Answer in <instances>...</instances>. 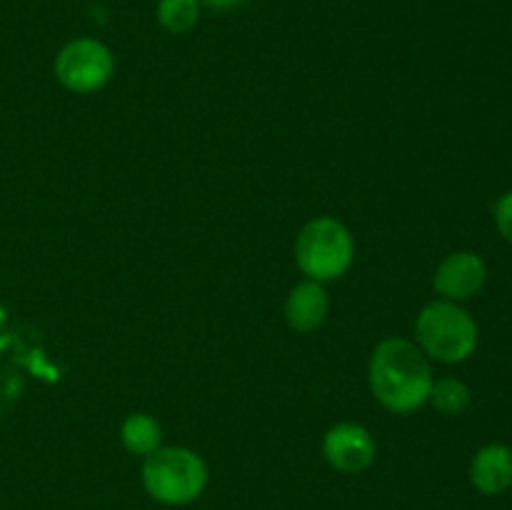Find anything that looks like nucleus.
Listing matches in <instances>:
<instances>
[{
	"label": "nucleus",
	"mask_w": 512,
	"mask_h": 510,
	"mask_svg": "<svg viewBox=\"0 0 512 510\" xmlns=\"http://www.w3.org/2000/svg\"><path fill=\"white\" fill-rule=\"evenodd\" d=\"M370 388L395 413H410L430 398L433 373L425 355L403 338H388L370 358Z\"/></svg>",
	"instance_id": "obj_1"
},
{
	"label": "nucleus",
	"mask_w": 512,
	"mask_h": 510,
	"mask_svg": "<svg viewBox=\"0 0 512 510\" xmlns=\"http://www.w3.org/2000/svg\"><path fill=\"white\" fill-rule=\"evenodd\" d=\"M415 333L425 353L440 363H460L478 345L475 320L450 300H438L423 308L415 323Z\"/></svg>",
	"instance_id": "obj_2"
},
{
	"label": "nucleus",
	"mask_w": 512,
	"mask_h": 510,
	"mask_svg": "<svg viewBox=\"0 0 512 510\" xmlns=\"http://www.w3.org/2000/svg\"><path fill=\"white\" fill-rule=\"evenodd\" d=\"M208 480L205 463L185 448H158L143 465V483L160 503L183 505L198 498Z\"/></svg>",
	"instance_id": "obj_3"
},
{
	"label": "nucleus",
	"mask_w": 512,
	"mask_h": 510,
	"mask_svg": "<svg viewBox=\"0 0 512 510\" xmlns=\"http://www.w3.org/2000/svg\"><path fill=\"white\" fill-rule=\"evenodd\" d=\"M295 258L313 280L340 278L353 263V238L338 220L315 218L300 230Z\"/></svg>",
	"instance_id": "obj_4"
},
{
	"label": "nucleus",
	"mask_w": 512,
	"mask_h": 510,
	"mask_svg": "<svg viewBox=\"0 0 512 510\" xmlns=\"http://www.w3.org/2000/svg\"><path fill=\"white\" fill-rule=\"evenodd\" d=\"M55 75L73 93H93L113 75V55L100 40L78 38L58 53Z\"/></svg>",
	"instance_id": "obj_5"
},
{
	"label": "nucleus",
	"mask_w": 512,
	"mask_h": 510,
	"mask_svg": "<svg viewBox=\"0 0 512 510\" xmlns=\"http://www.w3.org/2000/svg\"><path fill=\"white\" fill-rule=\"evenodd\" d=\"M323 450L333 468L343 470V473H358L373 463L375 440L363 425L340 423L328 430Z\"/></svg>",
	"instance_id": "obj_6"
},
{
	"label": "nucleus",
	"mask_w": 512,
	"mask_h": 510,
	"mask_svg": "<svg viewBox=\"0 0 512 510\" xmlns=\"http://www.w3.org/2000/svg\"><path fill=\"white\" fill-rule=\"evenodd\" d=\"M435 290L448 300L473 298L485 283V263L475 253H455L435 270Z\"/></svg>",
	"instance_id": "obj_7"
},
{
	"label": "nucleus",
	"mask_w": 512,
	"mask_h": 510,
	"mask_svg": "<svg viewBox=\"0 0 512 510\" xmlns=\"http://www.w3.org/2000/svg\"><path fill=\"white\" fill-rule=\"evenodd\" d=\"M470 480L485 495H498L512 485V450L508 445H485L475 453Z\"/></svg>",
	"instance_id": "obj_8"
},
{
	"label": "nucleus",
	"mask_w": 512,
	"mask_h": 510,
	"mask_svg": "<svg viewBox=\"0 0 512 510\" xmlns=\"http://www.w3.org/2000/svg\"><path fill=\"white\" fill-rule=\"evenodd\" d=\"M285 315L288 323L300 333L318 328L328 315V293L318 280H305V283L295 285L290 293L288 305H285Z\"/></svg>",
	"instance_id": "obj_9"
},
{
	"label": "nucleus",
	"mask_w": 512,
	"mask_h": 510,
	"mask_svg": "<svg viewBox=\"0 0 512 510\" xmlns=\"http://www.w3.org/2000/svg\"><path fill=\"white\" fill-rule=\"evenodd\" d=\"M120 435H123L125 448L135 455H150L160 445V425L155 423V418L145 413L130 415L123 423Z\"/></svg>",
	"instance_id": "obj_10"
},
{
	"label": "nucleus",
	"mask_w": 512,
	"mask_h": 510,
	"mask_svg": "<svg viewBox=\"0 0 512 510\" xmlns=\"http://www.w3.org/2000/svg\"><path fill=\"white\" fill-rule=\"evenodd\" d=\"M158 23L170 33H188L200 18L198 0H158Z\"/></svg>",
	"instance_id": "obj_11"
},
{
	"label": "nucleus",
	"mask_w": 512,
	"mask_h": 510,
	"mask_svg": "<svg viewBox=\"0 0 512 510\" xmlns=\"http://www.w3.org/2000/svg\"><path fill=\"white\" fill-rule=\"evenodd\" d=\"M430 400L443 415H460L470 405V388L458 378H443L430 388Z\"/></svg>",
	"instance_id": "obj_12"
},
{
	"label": "nucleus",
	"mask_w": 512,
	"mask_h": 510,
	"mask_svg": "<svg viewBox=\"0 0 512 510\" xmlns=\"http://www.w3.org/2000/svg\"><path fill=\"white\" fill-rule=\"evenodd\" d=\"M495 223H498L500 235H503L508 243H512V190L505 193L503 198L495 205Z\"/></svg>",
	"instance_id": "obj_13"
},
{
	"label": "nucleus",
	"mask_w": 512,
	"mask_h": 510,
	"mask_svg": "<svg viewBox=\"0 0 512 510\" xmlns=\"http://www.w3.org/2000/svg\"><path fill=\"white\" fill-rule=\"evenodd\" d=\"M198 3L210 10H233L238 8L240 3H245V0H198Z\"/></svg>",
	"instance_id": "obj_14"
}]
</instances>
